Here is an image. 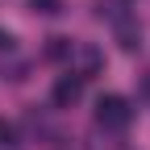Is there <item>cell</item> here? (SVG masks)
I'll return each mask as SVG.
<instances>
[{
  "label": "cell",
  "instance_id": "1",
  "mask_svg": "<svg viewBox=\"0 0 150 150\" xmlns=\"http://www.w3.org/2000/svg\"><path fill=\"white\" fill-rule=\"evenodd\" d=\"M129 121H134V108H129L125 96H100V100H96V125H100V129L121 134Z\"/></svg>",
  "mask_w": 150,
  "mask_h": 150
},
{
  "label": "cell",
  "instance_id": "2",
  "mask_svg": "<svg viewBox=\"0 0 150 150\" xmlns=\"http://www.w3.org/2000/svg\"><path fill=\"white\" fill-rule=\"evenodd\" d=\"M104 8H108V17H112V29H117L121 50H125V54H138V50H142V25H138V17L121 13L117 4H104ZM104 8H100V13H104Z\"/></svg>",
  "mask_w": 150,
  "mask_h": 150
},
{
  "label": "cell",
  "instance_id": "3",
  "mask_svg": "<svg viewBox=\"0 0 150 150\" xmlns=\"http://www.w3.org/2000/svg\"><path fill=\"white\" fill-rule=\"evenodd\" d=\"M83 96V75H59V79H54V92H50V100L59 104V108H71L75 100Z\"/></svg>",
  "mask_w": 150,
  "mask_h": 150
},
{
  "label": "cell",
  "instance_id": "4",
  "mask_svg": "<svg viewBox=\"0 0 150 150\" xmlns=\"http://www.w3.org/2000/svg\"><path fill=\"white\" fill-rule=\"evenodd\" d=\"M71 54H75V59H79V67H83V71H75V75H83V79H88V75H92V71H96V67L104 63V59H100V50H96V46H75Z\"/></svg>",
  "mask_w": 150,
  "mask_h": 150
},
{
  "label": "cell",
  "instance_id": "5",
  "mask_svg": "<svg viewBox=\"0 0 150 150\" xmlns=\"http://www.w3.org/2000/svg\"><path fill=\"white\" fill-rule=\"evenodd\" d=\"M71 50H75V42H71V38H50V42H46V59H50V63L71 59Z\"/></svg>",
  "mask_w": 150,
  "mask_h": 150
},
{
  "label": "cell",
  "instance_id": "6",
  "mask_svg": "<svg viewBox=\"0 0 150 150\" xmlns=\"http://www.w3.org/2000/svg\"><path fill=\"white\" fill-rule=\"evenodd\" d=\"M29 8L42 13V17H59L63 13V0H29Z\"/></svg>",
  "mask_w": 150,
  "mask_h": 150
},
{
  "label": "cell",
  "instance_id": "7",
  "mask_svg": "<svg viewBox=\"0 0 150 150\" xmlns=\"http://www.w3.org/2000/svg\"><path fill=\"white\" fill-rule=\"evenodd\" d=\"M0 146H17V134H13V125L0 121Z\"/></svg>",
  "mask_w": 150,
  "mask_h": 150
},
{
  "label": "cell",
  "instance_id": "8",
  "mask_svg": "<svg viewBox=\"0 0 150 150\" xmlns=\"http://www.w3.org/2000/svg\"><path fill=\"white\" fill-rule=\"evenodd\" d=\"M0 50H13V33L8 29H0Z\"/></svg>",
  "mask_w": 150,
  "mask_h": 150
}]
</instances>
